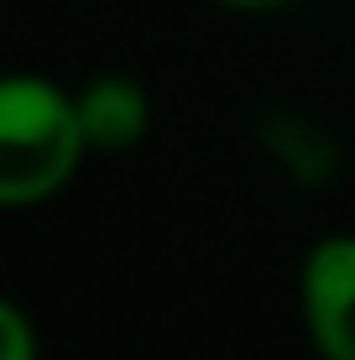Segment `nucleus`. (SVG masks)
<instances>
[{"label": "nucleus", "instance_id": "nucleus-4", "mask_svg": "<svg viewBox=\"0 0 355 360\" xmlns=\"http://www.w3.org/2000/svg\"><path fill=\"white\" fill-rule=\"evenodd\" d=\"M0 360H42V340H37L32 314L6 292H0Z\"/></svg>", "mask_w": 355, "mask_h": 360}, {"label": "nucleus", "instance_id": "nucleus-3", "mask_svg": "<svg viewBox=\"0 0 355 360\" xmlns=\"http://www.w3.org/2000/svg\"><path fill=\"white\" fill-rule=\"evenodd\" d=\"M73 99L89 152H131L152 131V94L131 73H94L84 89H73Z\"/></svg>", "mask_w": 355, "mask_h": 360}, {"label": "nucleus", "instance_id": "nucleus-2", "mask_svg": "<svg viewBox=\"0 0 355 360\" xmlns=\"http://www.w3.org/2000/svg\"><path fill=\"white\" fill-rule=\"evenodd\" d=\"M298 308L319 360H355V235H324L298 271Z\"/></svg>", "mask_w": 355, "mask_h": 360}, {"label": "nucleus", "instance_id": "nucleus-5", "mask_svg": "<svg viewBox=\"0 0 355 360\" xmlns=\"http://www.w3.org/2000/svg\"><path fill=\"white\" fill-rule=\"evenodd\" d=\"M219 6H230V11H277V6H288V0H219Z\"/></svg>", "mask_w": 355, "mask_h": 360}, {"label": "nucleus", "instance_id": "nucleus-1", "mask_svg": "<svg viewBox=\"0 0 355 360\" xmlns=\"http://www.w3.org/2000/svg\"><path fill=\"white\" fill-rule=\"evenodd\" d=\"M79 99L47 73H0V209H37L79 178Z\"/></svg>", "mask_w": 355, "mask_h": 360}]
</instances>
